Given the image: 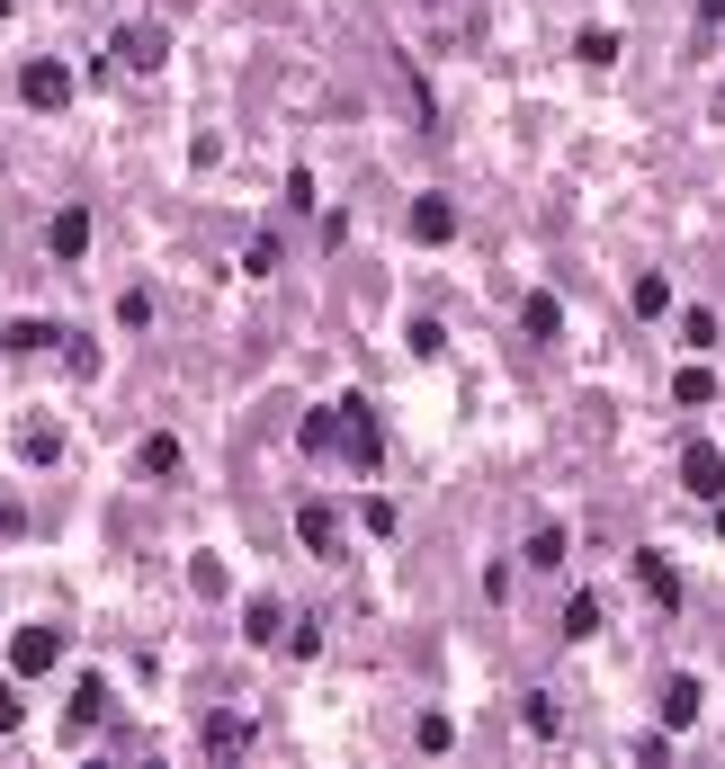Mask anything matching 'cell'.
Masks as SVG:
<instances>
[{"mask_svg":"<svg viewBox=\"0 0 725 769\" xmlns=\"http://www.w3.org/2000/svg\"><path fill=\"white\" fill-rule=\"evenodd\" d=\"M19 99H28V108H63V99H73V73H63V63H28V73H19Z\"/></svg>","mask_w":725,"mask_h":769,"instance_id":"obj_1","label":"cell"},{"mask_svg":"<svg viewBox=\"0 0 725 769\" xmlns=\"http://www.w3.org/2000/svg\"><path fill=\"white\" fill-rule=\"evenodd\" d=\"M681 474H690V493H707V502H716V493H725V457H716V448H707V439H699V448H690V457H681Z\"/></svg>","mask_w":725,"mask_h":769,"instance_id":"obj_2","label":"cell"},{"mask_svg":"<svg viewBox=\"0 0 725 769\" xmlns=\"http://www.w3.org/2000/svg\"><path fill=\"white\" fill-rule=\"evenodd\" d=\"M45 242H54V260H81V251H90V216H81V206H63Z\"/></svg>","mask_w":725,"mask_h":769,"instance_id":"obj_3","label":"cell"},{"mask_svg":"<svg viewBox=\"0 0 725 769\" xmlns=\"http://www.w3.org/2000/svg\"><path fill=\"white\" fill-rule=\"evenodd\" d=\"M448 233H457V206L448 197H421L413 206V242H448Z\"/></svg>","mask_w":725,"mask_h":769,"instance_id":"obj_4","label":"cell"},{"mask_svg":"<svg viewBox=\"0 0 725 769\" xmlns=\"http://www.w3.org/2000/svg\"><path fill=\"white\" fill-rule=\"evenodd\" d=\"M54 653H63V645L45 636V626H28V636H19V653H10V662H19V680H28V671H54Z\"/></svg>","mask_w":725,"mask_h":769,"instance_id":"obj_5","label":"cell"},{"mask_svg":"<svg viewBox=\"0 0 725 769\" xmlns=\"http://www.w3.org/2000/svg\"><path fill=\"white\" fill-rule=\"evenodd\" d=\"M117 54L144 73V63H162V36H153V28H125V36H117Z\"/></svg>","mask_w":725,"mask_h":769,"instance_id":"obj_6","label":"cell"},{"mask_svg":"<svg viewBox=\"0 0 725 769\" xmlns=\"http://www.w3.org/2000/svg\"><path fill=\"white\" fill-rule=\"evenodd\" d=\"M529 564H538V573L564 564V528H538V537H529Z\"/></svg>","mask_w":725,"mask_h":769,"instance_id":"obj_7","label":"cell"},{"mask_svg":"<svg viewBox=\"0 0 725 769\" xmlns=\"http://www.w3.org/2000/svg\"><path fill=\"white\" fill-rule=\"evenodd\" d=\"M296 528H305V546H332V537H341V519H332V510H322V502H314V510H305Z\"/></svg>","mask_w":725,"mask_h":769,"instance_id":"obj_8","label":"cell"},{"mask_svg":"<svg viewBox=\"0 0 725 769\" xmlns=\"http://www.w3.org/2000/svg\"><path fill=\"white\" fill-rule=\"evenodd\" d=\"M564 636H601V600H573L564 608Z\"/></svg>","mask_w":725,"mask_h":769,"instance_id":"obj_9","label":"cell"},{"mask_svg":"<svg viewBox=\"0 0 725 769\" xmlns=\"http://www.w3.org/2000/svg\"><path fill=\"white\" fill-rule=\"evenodd\" d=\"M54 340H63L54 322H10V349H54Z\"/></svg>","mask_w":725,"mask_h":769,"instance_id":"obj_10","label":"cell"},{"mask_svg":"<svg viewBox=\"0 0 725 769\" xmlns=\"http://www.w3.org/2000/svg\"><path fill=\"white\" fill-rule=\"evenodd\" d=\"M19 716H28V697H19V680H0V734H19Z\"/></svg>","mask_w":725,"mask_h":769,"instance_id":"obj_11","label":"cell"},{"mask_svg":"<svg viewBox=\"0 0 725 769\" xmlns=\"http://www.w3.org/2000/svg\"><path fill=\"white\" fill-rule=\"evenodd\" d=\"M242 743H251V734H242L233 716H216V725H207V751H242Z\"/></svg>","mask_w":725,"mask_h":769,"instance_id":"obj_12","label":"cell"}]
</instances>
